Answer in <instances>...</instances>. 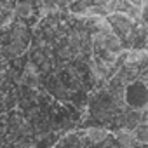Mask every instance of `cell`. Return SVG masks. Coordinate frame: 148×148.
<instances>
[{"mask_svg":"<svg viewBox=\"0 0 148 148\" xmlns=\"http://www.w3.org/2000/svg\"><path fill=\"white\" fill-rule=\"evenodd\" d=\"M124 103L132 110H146L148 103V89L145 80H134L132 84L124 87Z\"/></svg>","mask_w":148,"mask_h":148,"instance_id":"cell-1","label":"cell"},{"mask_svg":"<svg viewBox=\"0 0 148 148\" xmlns=\"http://www.w3.org/2000/svg\"><path fill=\"white\" fill-rule=\"evenodd\" d=\"M106 23H108L112 33H113L115 37H119L122 42L127 40V37L131 35V32H132L134 26L138 25V23H134L132 19H129V18L124 16V14H108V16H106Z\"/></svg>","mask_w":148,"mask_h":148,"instance_id":"cell-2","label":"cell"},{"mask_svg":"<svg viewBox=\"0 0 148 148\" xmlns=\"http://www.w3.org/2000/svg\"><path fill=\"white\" fill-rule=\"evenodd\" d=\"M119 124L120 129L132 131L139 124H146V110H132V108H124L119 112Z\"/></svg>","mask_w":148,"mask_h":148,"instance_id":"cell-3","label":"cell"},{"mask_svg":"<svg viewBox=\"0 0 148 148\" xmlns=\"http://www.w3.org/2000/svg\"><path fill=\"white\" fill-rule=\"evenodd\" d=\"M26 47H28V33H26V28L25 26L12 28L11 44L7 47V52H11V54H21Z\"/></svg>","mask_w":148,"mask_h":148,"instance_id":"cell-4","label":"cell"},{"mask_svg":"<svg viewBox=\"0 0 148 148\" xmlns=\"http://www.w3.org/2000/svg\"><path fill=\"white\" fill-rule=\"evenodd\" d=\"M113 141L119 148H136V141H134V136H132V131H127V129H117L113 134Z\"/></svg>","mask_w":148,"mask_h":148,"instance_id":"cell-5","label":"cell"},{"mask_svg":"<svg viewBox=\"0 0 148 148\" xmlns=\"http://www.w3.org/2000/svg\"><path fill=\"white\" fill-rule=\"evenodd\" d=\"M108 136H110V132L105 127H87L84 132V139L92 145H101Z\"/></svg>","mask_w":148,"mask_h":148,"instance_id":"cell-6","label":"cell"},{"mask_svg":"<svg viewBox=\"0 0 148 148\" xmlns=\"http://www.w3.org/2000/svg\"><path fill=\"white\" fill-rule=\"evenodd\" d=\"M92 5L91 0H80V2H68V12L73 14V16H79V18H84L87 9Z\"/></svg>","mask_w":148,"mask_h":148,"instance_id":"cell-7","label":"cell"},{"mask_svg":"<svg viewBox=\"0 0 148 148\" xmlns=\"http://www.w3.org/2000/svg\"><path fill=\"white\" fill-rule=\"evenodd\" d=\"M33 9H35V4L33 2H18L12 7L16 18H30L33 14Z\"/></svg>","mask_w":148,"mask_h":148,"instance_id":"cell-8","label":"cell"},{"mask_svg":"<svg viewBox=\"0 0 148 148\" xmlns=\"http://www.w3.org/2000/svg\"><path fill=\"white\" fill-rule=\"evenodd\" d=\"M132 136H134V141H136L138 146H145L146 141H148V125L139 124L138 127L132 129Z\"/></svg>","mask_w":148,"mask_h":148,"instance_id":"cell-9","label":"cell"}]
</instances>
